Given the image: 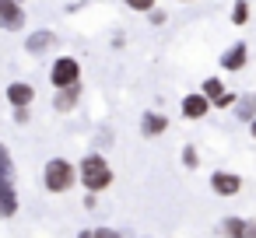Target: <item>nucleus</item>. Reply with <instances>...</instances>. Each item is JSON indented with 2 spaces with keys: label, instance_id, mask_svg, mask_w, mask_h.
Wrapping results in <instances>:
<instances>
[{
  "label": "nucleus",
  "instance_id": "f257e3e1",
  "mask_svg": "<svg viewBox=\"0 0 256 238\" xmlns=\"http://www.w3.org/2000/svg\"><path fill=\"white\" fill-rule=\"evenodd\" d=\"M78 172H81V186H84L92 196L112 186V168H109V161H106L102 154H88V158L78 165Z\"/></svg>",
  "mask_w": 256,
  "mask_h": 238
},
{
  "label": "nucleus",
  "instance_id": "f03ea898",
  "mask_svg": "<svg viewBox=\"0 0 256 238\" xmlns=\"http://www.w3.org/2000/svg\"><path fill=\"white\" fill-rule=\"evenodd\" d=\"M42 182L50 193H67L74 182H81V172L67 161V158H50L42 168Z\"/></svg>",
  "mask_w": 256,
  "mask_h": 238
},
{
  "label": "nucleus",
  "instance_id": "7ed1b4c3",
  "mask_svg": "<svg viewBox=\"0 0 256 238\" xmlns=\"http://www.w3.org/2000/svg\"><path fill=\"white\" fill-rule=\"evenodd\" d=\"M50 81H53V88H60V91L78 88V81H81V63H78L74 56H60V60L53 63V70H50Z\"/></svg>",
  "mask_w": 256,
  "mask_h": 238
},
{
  "label": "nucleus",
  "instance_id": "20e7f679",
  "mask_svg": "<svg viewBox=\"0 0 256 238\" xmlns=\"http://www.w3.org/2000/svg\"><path fill=\"white\" fill-rule=\"evenodd\" d=\"M200 91L210 98V105H218V109H224V105H238L235 102V95L232 91H224V84L218 81V77H207L204 84H200Z\"/></svg>",
  "mask_w": 256,
  "mask_h": 238
},
{
  "label": "nucleus",
  "instance_id": "39448f33",
  "mask_svg": "<svg viewBox=\"0 0 256 238\" xmlns=\"http://www.w3.org/2000/svg\"><path fill=\"white\" fill-rule=\"evenodd\" d=\"M210 189H214L218 196H235V193L242 189V179H238L235 172H224V168H218V172L210 175Z\"/></svg>",
  "mask_w": 256,
  "mask_h": 238
},
{
  "label": "nucleus",
  "instance_id": "423d86ee",
  "mask_svg": "<svg viewBox=\"0 0 256 238\" xmlns=\"http://www.w3.org/2000/svg\"><path fill=\"white\" fill-rule=\"evenodd\" d=\"M0 25L8 32H18L25 25V11H22L18 0H0Z\"/></svg>",
  "mask_w": 256,
  "mask_h": 238
},
{
  "label": "nucleus",
  "instance_id": "0eeeda50",
  "mask_svg": "<svg viewBox=\"0 0 256 238\" xmlns=\"http://www.w3.org/2000/svg\"><path fill=\"white\" fill-rule=\"evenodd\" d=\"M32 98H36V88H32V84H25V81H11V84H8V102H11L14 109H28Z\"/></svg>",
  "mask_w": 256,
  "mask_h": 238
},
{
  "label": "nucleus",
  "instance_id": "6e6552de",
  "mask_svg": "<svg viewBox=\"0 0 256 238\" xmlns=\"http://www.w3.org/2000/svg\"><path fill=\"white\" fill-rule=\"evenodd\" d=\"M207 109H210V98H207L204 91H196V95H186V98H182V116H186V119H204V116H207Z\"/></svg>",
  "mask_w": 256,
  "mask_h": 238
},
{
  "label": "nucleus",
  "instance_id": "1a4fd4ad",
  "mask_svg": "<svg viewBox=\"0 0 256 238\" xmlns=\"http://www.w3.org/2000/svg\"><path fill=\"white\" fill-rule=\"evenodd\" d=\"M246 56H249L246 42H235V46L221 56V67H224V70H242V67H246Z\"/></svg>",
  "mask_w": 256,
  "mask_h": 238
},
{
  "label": "nucleus",
  "instance_id": "9d476101",
  "mask_svg": "<svg viewBox=\"0 0 256 238\" xmlns=\"http://www.w3.org/2000/svg\"><path fill=\"white\" fill-rule=\"evenodd\" d=\"M50 46H53V32H50V28H39V32H32V35L25 39V49H28V53H46Z\"/></svg>",
  "mask_w": 256,
  "mask_h": 238
},
{
  "label": "nucleus",
  "instance_id": "9b49d317",
  "mask_svg": "<svg viewBox=\"0 0 256 238\" xmlns=\"http://www.w3.org/2000/svg\"><path fill=\"white\" fill-rule=\"evenodd\" d=\"M140 130H144L148 137H158V133H165V130H168V119H165L162 112H144V119H140Z\"/></svg>",
  "mask_w": 256,
  "mask_h": 238
},
{
  "label": "nucleus",
  "instance_id": "f8f14e48",
  "mask_svg": "<svg viewBox=\"0 0 256 238\" xmlns=\"http://www.w3.org/2000/svg\"><path fill=\"white\" fill-rule=\"evenodd\" d=\"M246 231H249V221H242V217H224L221 221V235L224 238H246Z\"/></svg>",
  "mask_w": 256,
  "mask_h": 238
},
{
  "label": "nucleus",
  "instance_id": "ddd939ff",
  "mask_svg": "<svg viewBox=\"0 0 256 238\" xmlns=\"http://www.w3.org/2000/svg\"><path fill=\"white\" fill-rule=\"evenodd\" d=\"M78 95H81V88H67V91H60V95L53 98V109H56V112H70V109L78 105Z\"/></svg>",
  "mask_w": 256,
  "mask_h": 238
},
{
  "label": "nucleus",
  "instance_id": "4468645a",
  "mask_svg": "<svg viewBox=\"0 0 256 238\" xmlns=\"http://www.w3.org/2000/svg\"><path fill=\"white\" fill-rule=\"evenodd\" d=\"M235 116H238L242 123H252V119H256V95H242L238 105H235Z\"/></svg>",
  "mask_w": 256,
  "mask_h": 238
},
{
  "label": "nucleus",
  "instance_id": "2eb2a0df",
  "mask_svg": "<svg viewBox=\"0 0 256 238\" xmlns=\"http://www.w3.org/2000/svg\"><path fill=\"white\" fill-rule=\"evenodd\" d=\"M18 214V193H14V182H4V217H14Z\"/></svg>",
  "mask_w": 256,
  "mask_h": 238
},
{
  "label": "nucleus",
  "instance_id": "dca6fc26",
  "mask_svg": "<svg viewBox=\"0 0 256 238\" xmlns=\"http://www.w3.org/2000/svg\"><path fill=\"white\" fill-rule=\"evenodd\" d=\"M232 21H235V25H246V21H249V4H246V0H235V7H232Z\"/></svg>",
  "mask_w": 256,
  "mask_h": 238
},
{
  "label": "nucleus",
  "instance_id": "f3484780",
  "mask_svg": "<svg viewBox=\"0 0 256 238\" xmlns=\"http://www.w3.org/2000/svg\"><path fill=\"white\" fill-rule=\"evenodd\" d=\"M130 11H154V0H123Z\"/></svg>",
  "mask_w": 256,
  "mask_h": 238
},
{
  "label": "nucleus",
  "instance_id": "a211bd4d",
  "mask_svg": "<svg viewBox=\"0 0 256 238\" xmlns=\"http://www.w3.org/2000/svg\"><path fill=\"white\" fill-rule=\"evenodd\" d=\"M182 165H186V168H196V165H200V158H196L193 147H182Z\"/></svg>",
  "mask_w": 256,
  "mask_h": 238
},
{
  "label": "nucleus",
  "instance_id": "6ab92c4d",
  "mask_svg": "<svg viewBox=\"0 0 256 238\" xmlns=\"http://www.w3.org/2000/svg\"><path fill=\"white\" fill-rule=\"evenodd\" d=\"M95 238H123V235H120V231H112V228H98V231H95Z\"/></svg>",
  "mask_w": 256,
  "mask_h": 238
},
{
  "label": "nucleus",
  "instance_id": "aec40b11",
  "mask_svg": "<svg viewBox=\"0 0 256 238\" xmlns=\"http://www.w3.org/2000/svg\"><path fill=\"white\" fill-rule=\"evenodd\" d=\"M14 123H28V109H14Z\"/></svg>",
  "mask_w": 256,
  "mask_h": 238
},
{
  "label": "nucleus",
  "instance_id": "412c9836",
  "mask_svg": "<svg viewBox=\"0 0 256 238\" xmlns=\"http://www.w3.org/2000/svg\"><path fill=\"white\" fill-rule=\"evenodd\" d=\"M246 238H256V221H249V231H246Z\"/></svg>",
  "mask_w": 256,
  "mask_h": 238
},
{
  "label": "nucleus",
  "instance_id": "4be33fe9",
  "mask_svg": "<svg viewBox=\"0 0 256 238\" xmlns=\"http://www.w3.org/2000/svg\"><path fill=\"white\" fill-rule=\"evenodd\" d=\"M78 238H95V231H81V235H78Z\"/></svg>",
  "mask_w": 256,
  "mask_h": 238
},
{
  "label": "nucleus",
  "instance_id": "5701e85b",
  "mask_svg": "<svg viewBox=\"0 0 256 238\" xmlns=\"http://www.w3.org/2000/svg\"><path fill=\"white\" fill-rule=\"evenodd\" d=\"M249 133H252V140H256V119H252V123H249Z\"/></svg>",
  "mask_w": 256,
  "mask_h": 238
},
{
  "label": "nucleus",
  "instance_id": "b1692460",
  "mask_svg": "<svg viewBox=\"0 0 256 238\" xmlns=\"http://www.w3.org/2000/svg\"><path fill=\"white\" fill-rule=\"evenodd\" d=\"M182 4H186V0H182Z\"/></svg>",
  "mask_w": 256,
  "mask_h": 238
},
{
  "label": "nucleus",
  "instance_id": "393cba45",
  "mask_svg": "<svg viewBox=\"0 0 256 238\" xmlns=\"http://www.w3.org/2000/svg\"><path fill=\"white\" fill-rule=\"evenodd\" d=\"M18 4H22V0H18Z\"/></svg>",
  "mask_w": 256,
  "mask_h": 238
}]
</instances>
